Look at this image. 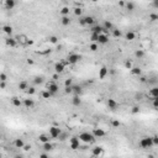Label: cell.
<instances>
[{"label":"cell","instance_id":"cell-1","mask_svg":"<svg viewBox=\"0 0 158 158\" xmlns=\"http://www.w3.org/2000/svg\"><path fill=\"white\" fill-rule=\"evenodd\" d=\"M95 136H94L93 133H89V132H83L79 135V140L83 141V142H85V143H91L95 141Z\"/></svg>","mask_w":158,"mask_h":158},{"label":"cell","instance_id":"cell-2","mask_svg":"<svg viewBox=\"0 0 158 158\" xmlns=\"http://www.w3.org/2000/svg\"><path fill=\"white\" fill-rule=\"evenodd\" d=\"M153 146V138L152 137H142L140 141V147L141 148H151Z\"/></svg>","mask_w":158,"mask_h":158},{"label":"cell","instance_id":"cell-3","mask_svg":"<svg viewBox=\"0 0 158 158\" xmlns=\"http://www.w3.org/2000/svg\"><path fill=\"white\" fill-rule=\"evenodd\" d=\"M68 63L69 64H76V63H78L80 59H82V56L80 55H77V53H72L68 56Z\"/></svg>","mask_w":158,"mask_h":158},{"label":"cell","instance_id":"cell-4","mask_svg":"<svg viewBox=\"0 0 158 158\" xmlns=\"http://www.w3.org/2000/svg\"><path fill=\"white\" fill-rule=\"evenodd\" d=\"M61 135V129L57 127V126H52V127H49V136L52 138H57L59 137Z\"/></svg>","mask_w":158,"mask_h":158},{"label":"cell","instance_id":"cell-5","mask_svg":"<svg viewBox=\"0 0 158 158\" xmlns=\"http://www.w3.org/2000/svg\"><path fill=\"white\" fill-rule=\"evenodd\" d=\"M79 137H76V136H74V137H72L70 138V148L72 150H78L79 148Z\"/></svg>","mask_w":158,"mask_h":158},{"label":"cell","instance_id":"cell-6","mask_svg":"<svg viewBox=\"0 0 158 158\" xmlns=\"http://www.w3.org/2000/svg\"><path fill=\"white\" fill-rule=\"evenodd\" d=\"M93 135L95 136L96 138H100V137H104V136H105V131L103 129H94L93 130Z\"/></svg>","mask_w":158,"mask_h":158},{"label":"cell","instance_id":"cell-7","mask_svg":"<svg viewBox=\"0 0 158 158\" xmlns=\"http://www.w3.org/2000/svg\"><path fill=\"white\" fill-rule=\"evenodd\" d=\"M106 104H108V106H109V109H111V110H115L117 106H119V104L115 101L114 99H108V101H106Z\"/></svg>","mask_w":158,"mask_h":158},{"label":"cell","instance_id":"cell-8","mask_svg":"<svg viewBox=\"0 0 158 158\" xmlns=\"http://www.w3.org/2000/svg\"><path fill=\"white\" fill-rule=\"evenodd\" d=\"M98 42H99V43H101V45H106L108 42H109V37H108L106 35H104V34H100Z\"/></svg>","mask_w":158,"mask_h":158},{"label":"cell","instance_id":"cell-9","mask_svg":"<svg viewBox=\"0 0 158 158\" xmlns=\"http://www.w3.org/2000/svg\"><path fill=\"white\" fill-rule=\"evenodd\" d=\"M58 85L56 83H49V85H48V90L52 93V94H57L58 93Z\"/></svg>","mask_w":158,"mask_h":158},{"label":"cell","instance_id":"cell-10","mask_svg":"<svg viewBox=\"0 0 158 158\" xmlns=\"http://www.w3.org/2000/svg\"><path fill=\"white\" fill-rule=\"evenodd\" d=\"M55 70H56V73H58V74L63 73V70H64V63H56Z\"/></svg>","mask_w":158,"mask_h":158},{"label":"cell","instance_id":"cell-11","mask_svg":"<svg viewBox=\"0 0 158 158\" xmlns=\"http://www.w3.org/2000/svg\"><path fill=\"white\" fill-rule=\"evenodd\" d=\"M16 3H15V0H5V6L7 10H13L15 7Z\"/></svg>","mask_w":158,"mask_h":158},{"label":"cell","instance_id":"cell-12","mask_svg":"<svg viewBox=\"0 0 158 158\" xmlns=\"http://www.w3.org/2000/svg\"><path fill=\"white\" fill-rule=\"evenodd\" d=\"M108 72H109V70H108L106 67H101L100 70H99V78H100V79H104L105 77L108 76Z\"/></svg>","mask_w":158,"mask_h":158},{"label":"cell","instance_id":"cell-13","mask_svg":"<svg viewBox=\"0 0 158 158\" xmlns=\"http://www.w3.org/2000/svg\"><path fill=\"white\" fill-rule=\"evenodd\" d=\"M90 31H91V32H95V34H99V35H100L101 31H104V27L100 26V25H96V26H93Z\"/></svg>","mask_w":158,"mask_h":158},{"label":"cell","instance_id":"cell-14","mask_svg":"<svg viewBox=\"0 0 158 158\" xmlns=\"http://www.w3.org/2000/svg\"><path fill=\"white\" fill-rule=\"evenodd\" d=\"M14 144H15L16 148H24V146H25L24 141L21 140V138H16V140H15V142H14Z\"/></svg>","mask_w":158,"mask_h":158},{"label":"cell","instance_id":"cell-15","mask_svg":"<svg viewBox=\"0 0 158 158\" xmlns=\"http://www.w3.org/2000/svg\"><path fill=\"white\" fill-rule=\"evenodd\" d=\"M72 89H73V93H74L76 95H80L82 91H83L80 85H72Z\"/></svg>","mask_w":158,"mask_h":158},{"label":"cell","instance_id":"cell-16","mask_svg":"<svg viewBox=\"0 0 158 158\" xmlns=\"http://www.w3.org/2000/svg\"><path fill=\"white\" fill-rule=\"evenodd\" d=\"M34 104H35V103H34L32 99H25V101H24V105H25L27 109H31V108L34 106Z\"/></svg>","mask_w":158,"mask_h":158},{"label":"cell","instance_id":"cell-17","mask_svg":"<svg viewBox=\"0 0 158 158\" xmlns=\"http://www.w3.org/2000/svg\"><path fill=\"white\" fill-rule=\"evenodd\" d=\"M72 104L76 105V106H79V105L82 104V100H80L79 95H74V98L72 99Z\"/></svg>","mask_w":158,"mask_h":158},{"label":"cell","instance_id":"cell-18","mask_svg":"<svg viewBox=\"0 0 158 158\" xmlns=\"http://www.w3.org/2000/svg\"><path fill=\"white\" fill-rule=\"evenodd\" d=\"M61 22H62L63 26H68V25L70 24V19H69V16H63V17L61 19Z\"/></svg>","mask_w":158,"mask_h":158},{"label":"cell","instance_id":"cell-19","mask_svg":"<svg viewBox=\"0 0 158 158\" xmlns=\"http://www.w3.org/2000/svg\"><path fill=\"white\" fill-rule=\"evenodd\" d=\"M11 103H13L14 106H16V108H20L21 105H22V103H21V100H20L19 98H13V99H11Z\"/></svg>","mask_w":158,"mask_h":158},{"label":"cell","instance_id":"cell-20","mask_svg":"<svg viewBox=\"0 0 158 158\" xmlns=\"http://www.w3.org/2000/svg\"><path fill=\"white\" fill-rule=\"evenodd\" d=\"M6 45L7 46H10V47H15L16 46V41H15V38H11V37H10V38H6Z\"/></svg>","mask_w":158,"mask_h":158},{"label":"cell","instance_id":"cell-21","mask_svg":"<svg viewBox=\"0 0 158 158\" xmlns=\"http://www.w3.org/2000/svg\"><path fill=\"white\" fill-rule=\"evenodd\" d=\"M103 27H104V31H109V30H112V24L110 22V21H105V22H104V25H103Z\"/></svg>","mask_w":158,"mask_h":158},{"label":"cell","instance_id":"cell-22","mask_svg":"<svg viewBox=\"0 0 158 158\" xmlns=\"http://www.w3.org/2000/svg\"><path fill=\"white\" fill-rule=\"evenodd\" d=\"M131 73L133 76H141V68L138 67H132L131 68Z\"/></svg>","mask_w":158,"mask_h":158},{"label":"cell","instance_id":"cell-23","mask_svg":"<svg viewBox=\"0 0 158 158\" xmlns=\"http://www.w3.org/2000/svg\"><path fill=\"white\" fill-rule=\"evenodd\" d=\"M93 154H94V156H100V154H103V148H101V147H95V148H93Z\"/></svg>","mask_w":158,"mask_h":158},{"label":"cell","instance_id":"cell-24","mask_svg":"<svg viewBox=\"0 0 158 158\" xmlns=\"http://www.w3.org/2000/svg\"><path fill=\"white\" fill-rule=\"evenodd\" d=\"M3 31L5 34H7V35H11V32H13V27L11 26H9V25H5V26H3Z\"/></svg>","mask_w":158,"mask_h":158},{"label":"cell","instance_id":"cell-25","mask_svg":"<svg viewBox=\"0 0 158 158\" xmlns=\"http://www.w3.org/2000/svg\"><path fill=\"white\" fill-rule=\"evenodd\" d=\"M135 37H136V35H135V32H132V31H129V32L126 34V40H129V41H133Z\"/></svg>","mask_w":158,"mask_h":158},{"label":"cell","instance_id":"cell-26","mask_svg":"<svg viewBox=\"0 0 158 158\" xmlns=\"http://www.w3.org/2000/svg\"><path fill=\"white\" fill-rule=\"evenodd\" d=\"M52 95H53V94H52L49 90H45V91H42V98H43V99H49Z\"/></svg>","mask_w":158,"mask_h":158},{"label":"cell","instance_id":"cell-27","mask_svg":"<svg viewBox=\"0 0 158 158\" xmlns=\"http://www.w3.org/2000/svg\"><path fill=\"white\" fill-rule=\"evenodd\" d=\"M38 140H40L41 142H43V143H46V142H49V137H48L47 135H40Z\"/></svg>","mask_w":158,"mask_h":158},{"label":"cell","instance_id":"cell-28","mask_svg":"<svg viewBox=\"0 0 158 158\" xmlns=\"http://www.w3.org/2000/svg\"><path fill=\"white\" fill-rule=\"evenodd\" d=\"M150 95H151L152 98H157V96H158V87H156V88L151 89V91H150Z\"/></svg>","mask_w":158,"mask_h":158},{"label":"cell","instance_id":"cell-29","mask_svg":"<svg viewBox=\"0 0 158 158\" xmlns=\"http://www.w3.org/2000/svg\"><path fill=\"white\" fill-rule=\"evenodd\" d=\"M69 7H67V6H64V7H62V10H61V14L63 15V16H68L69 15Z\"/></svg>","mask_w":158,"mask_h":158},{"label":"cell","instance_id":"cell-30","mask_svg":"<svg viewBox=\"0 0 158 158\" xmlns=\"http://www.w3.org/2000/svg\"><path fill=\"white\" fill-rule=\"evenodd\" d=\"M27 83L26 82H21V83H19V89L20 90H27Z\"/></svg>","mask_w":158,"mask_h":158},{"label":"cell","instance_id":"cell-31","mask_svg":"<svg viewBox=\"0 0 158 158\" xmlns=\"http://www.w3.org/2000/svg\"><path fill=\"white\" fill-rule=\"evenodd\" d=\"M98 40H99V34L91 32V36H90V41H91V42H98Z\"/></svg>","mask_w":158,"mask_h":158},{"label":"cell","instance_id":"cell-32","mask_svg":"<svg viewBox=\"0 0 158 158\" xmlns=\"http://www.w3.org/2000/svg\"><path fill=\"white\" fill-rule=\"evenodd\" d=\"M126 9H127L129 11H133V10H135V4H133V3H131V1L126 3Z\"/></svg>","mask_w":158,"mask_h":158},{"label":"cell","instance_id":"cell-33","mask_svg":"<svg viewBox=\"0 0 158 158\" xmlns=\"http://www.w3.org/2000/svg\"><path fill=\"white\" fill-rule=\"evenodd\" d=\"M94 21H95V19L91 17V16H87V17H85V22H87V25H93V24H94Z\"/></svg>","mask_w":158,"mask_h":158},{"label":"cell","instance_id":"cell-34","mask_svg":"<svg viewBox=\"0 0 158 158\" xmlns=\"http://www.w3.org/2000/svg\"><path fill=\"white\" fill-rule=\"evenodd\" d=\"M135 56L137 57V58H143L144 52H143L142 49H137V51H136V53H135Z\"/></svg>","mask_w":158,"mask_h":158},{"label":"cell","instance_id":"cell-35","mask_svg":"<svg viewBox=\"0 0 158 158\" xmlns=\"http://www.w3.org/2000/svg\"><path fill=\"white\" fill-rule=\"evenodd\" d=\"M52 148H53V146H52L49 142H46V143H43V150H45V151H51Z\"/></svg>","mask_w":158,"mask_h":158},{"label":"cell","instance_id":"cell-36","mask_svg":"<svg viewBox=\"0 0 158 158\" xmlns=\"http://www.w3.org/2000/svg\"><path fill=\"white\" fill-rule=\"evenodd\" d=\"M112 35H114L115 37H121L122 34H121V31H120V30H114V31H112Z\"/></svg>","mask_w":158,"mask_h":158},{"label":"cell","instance_id":"cell-37","mask_svg":"<svg viewBox=\"0 0 158 158\" xmlns=\"http://www.w3.org/2000/svg\"><path fill=\"white\" fill-rule=\"evenodd\" d=\"M79 25H80V26H87L85 17H79Z\"/></svg>","mask_w":158,"mask_h":158},{"label":"cell","instance_id":"cell-38","mask_svg":"<svg viewBox=\"0 0 158 158\" xmlns=\"http://www.w3.org/2000/svg\"><path fill=\"white\" fill-rule=\"evenodd\" d=\"M42 83H43V78H41V77L35 78V84H42Z\"/></svg>","mask_w":158,"mask_h":158},{"label":"cell","instance_id":"cell-39","mask_svg":"<svg viewBox=\"0 0 158 158\" xmlns=\"http://www.w3.org/2000/svg\"><path fill=\"white\" fill-rule=\"evenodd\" d=\"M89 48H90V51H93V52H95V51H98V45H96V43H91Z\"/></svg>","mask_w":158,"mask_h":158},{"label":"cell","instance_id":"cell-40","mask_svg":"<svg viewBox=\"0 0 158 158\" xmlns=\"http://www.w3.org/2000/svg\"><path fill=\"white\" fill-rule=\"evenodd\" d=\"M26 91H27L28 95H34L36 90H35V88H27V90H26Z\"/></svg>","mask_w":158,"mask_h":158},{"label":"cell","instance_id":"cell-41","mask_svg":"<svg viewBox=\"0 0 158 158\" xmlns=\"http://www.w3.org/2000/svg\"><path fill=\"white\" fill-rule=\"evenodd\" d=\"M150 19L152 21H158V14H151L150 15Z\"/></svg>","mask_w":158,"mask_h":158},{"label":"cell","instance_id":"cell-42","mask_svg":"<svg viewBox=\"0 0 158 158\" xmlns=\"http://www.w3.org/2000/svg\"><path fill=\"white\" fill-rule=\"evenodd\" d=\"M57 41H58V38L56 36H51L49 37V42H51V43H57Z\"/></svg>","mask_w":158,"mask_h":158},{"label":"cell","instance_id":"cell-43","mask_svg":"<svg viewBox=\"0 0 158 158\" xmlns=\"http://www.w3.org/2000/svg\"><path fill=\"white\" fill-rule=\"evenodd\" d=\"M6 79H7L6 74L5 73H1V74H0V82H6Z\"/></svg>","mask_w":158,"mask_h":158},{"label":"cell","instance_id":"cell-44","mask_svg":"<svg viewBox=\"0 0 158 158\" xmlns=\"http://www.w3.org/2000/svg\"><path fill=\"white\" fill-rule=\"evenodd\" d=\"M153 108H154V109H158V96H157V98H153Z\"/></svg>","mask_w":158,"mask_h":158},{"label":"cell","instance_id":"cell-45","mask_svg":"<svg viewBox=\"0 0 158 158\" xmlns=\"http://www.w3.org/2000/svg\"><path fill=\"white\" fill-rule=\"evenodd\" d=\"M125 67L127 68V69H131V68H132V63H131L130 61H126V62H125Z\"/></svg>","mask_w":158,"mask_h":158},{"label":"cell","instance_id":"cell-46","mask_svg":"<svg viewBox=\"0 0 158 158\" xmlns=\"http://www.w3.org/2000/svg\"><path fill=\"white\" fill-rule=\"evenodd\" d=\"M74 14H76L77 16H80V15H82V9H80V7L74 9Z\"/></svg>","mask_w":158,"mask_h":158},{"label":"cell","instance_id":"cell-47","mask_svg":"<svg viewBox=\"0 0 158 158\" xmlns=\"http://www.w3.org/2000/svg\"><path fill=\"white\" fill-rule=\"evenodd\" d=\"M140 112V106H133L132 108V114H138Z\"/></svg>","mask_w":158,"mask_h":158},{"label":"cell","instance_id":"cell-48","mask_svg":"<svg viewBox=\"0 0 158 158\" xmlns=\"http://www.w3.org/2000/svg\"><path fill=\"white\" fill-rule=\"evenodd\" d=\"M111 125L114 126V127H119V126H120V121H117V120H114V121L111 122Z\"/></svg>","mask_w":158,"mask_h":158},{"label":"cell","instance_id":"cell-49","mask_svg":"<svg viewBox=\"0 0 158 158\" xmlns=\"http://www.w3.org/2000/svg\"><path fill=\"white\" fill-rule=\"evenodd\" d=\"M64 85H66V87H72V79H67V80L64 82Z\"/></svg>","mask_w":158,"mask_h":158},{"label":"cell","instance_id":"cell-50","mask_svg":"<svg viewBox=\"0 0 158 158\" xmlns=\"http://www.w3.org/2000/svg\"><path fill=\"white\" fill-rule=\"evenodd\" d=\"M67 94H70V93H73V89H72V87H66V90H64Z\"/></svg>","mask_w":158,"mask_h":158},{"label":"cell","instance_id":"cell-51","mask_svg":"<svg viewBox=\"0 0 158 158\" xmlns=\"http://www.w3.org/2000/svg\"><path fill=\"white\" fill-rule=\"evenodd\" d=\"M152 138H153V144L158 146V136H154V137H152Z\"/></svg>","mask_w":158,"mask_h":158},{"label":"cell","instance_id":"cell-52","mask_svg":"<svg viewBox=\"0 0 158 158\" xmlns=\"http://www.w3.org/2000/svg\"><path fill=\"white\" fill-rule=\"evenodd\" d=\"M152 5H153V7H156V9H158V0H153V3H152Z\"/></svg>","mask_w":158,"mask_h":158},{"label":"cell","instance_id":"cell-53","mask_svg":"<svg viewBox=\"0 0 158 158\" xmlns=\"http://www.w3.org/2000/svg\"><path fill=\"white\" fill-rule=\"evenodd\" d=\"M0 88H1V89H5V82H1V83H0Z\"/></svg>","mask_w":158,"mask_h":158},{"label":"cell","instance_id":"cell-54","mask_svg":"<svg viewBox=\"0 0 158 158\" xmlns=\"http://www.w3.org/2000/svg\"><path fill=\"white\" fill-rule=\"evenodd\" d=\"M40 158H47V154L46 153H42V154H40Z\"/></svg>","mask_w":158,"mask_h":158},{"label":"cell","instance_id":"cell-55","mask_svg":"<svg viewBox=\"0 0 158 158\" xmlns=\"http://www.w3.org/2000/svg\"><path fill=\"white\" fill-rule=\"evenodd\" d=\"M30 148H31V146H24V150L25 151H28Z\"/></svg>","mask_w":158,"mask_h":158},{"label":"cell","instance_id":"cell-56","mask_svg":"<svg viewBox=\"0 0 158 158\" xmlns=\"http://www.w3.org/2000/svg\"><path fill=\"white\" fill-rule=\"evenodd\" d=\"M27 63H28V64H34V61L32 59H27Z\"/></svg>","mask_w":158,"mask_h":158},{"label":"cell","instance_id":"cell-57","mask_svg":"<svg viewBox=\"0 0 158 158\" xmlns=\"http://www.w3.org/2000/svg\"><path fill=\"white\" fill-rule=\"evenodd\" d=\"M58 77H59V74H58V73H56V74L53 76V79H58Z\"/></svg>","mask_w":158,"mask_h":158},{"label":"cell","instance_id":"cell-58","mask_svg":"<svg viewBox=\"0 0 158 158\" xmlns=\"http://www.w3.org/2000/svg\"><path fill=\"white\" fill-rule=\"evenodd\" d=\"M27 43H28V45H32V43H34V41H32V40H28V41H27Z\"/></svg>","mask_w":158,"mask_h":158},{"label":"cell","instance_id":"cell-59","mask_svg":"<svg viewBox=\"0 0 158 158\" xmlns=\"http://www.w3.org/2000/svg\"><path fill=\"white\" fill-rule=\"evenodd\" d=\"M141 82L144 83V82H146V78H144V77H141Z\"/></svg>","mask_w":158,"mask_h":158},{"label":"cell","instance_id":"cell-60","mask_svg":"<svg viewBox=\"0 0 158 158\" xmlns=\"http://www.w3.org/2000/svg\"><path fill=\"white\" fill-rule=\"evenodd\" d=\"M119 4H120V6H124V5H125V3H124V1H120Z\"/></svg>","mask_w":158,"mask_h":158},{"label":"cell","instance_id":"cell-61","mask_svg":"<svg viewBox=\"0 0 158 158\" xmlns=\"http://www.w3.org/2000/svg\"><path fill=\"white\" fill-rule=\"evenodd\" d=\"M91 1H93V3H96V1H99V0H91Z\"/></svg>","mask_w":158,"mask_h":158}]
</instances>
